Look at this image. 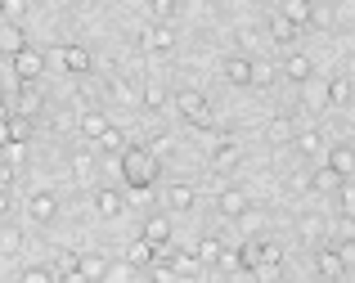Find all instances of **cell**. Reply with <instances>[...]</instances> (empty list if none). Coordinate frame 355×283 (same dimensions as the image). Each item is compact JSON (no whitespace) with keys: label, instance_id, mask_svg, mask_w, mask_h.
<instances>
[{"label":"cell","instance_id":"cell-17","mask_svg":"<svg viewBox=\"0 0 355 283\" xmlns=\"http://www.w3.org/2000/svg\"><path fill=\"white\" fill-rule=\"evenodd\" d=\"M77 270L86 279H95V283H104V275H108V261L99 257V252H86V257H77Z\"/></svg>","mask_w":355,"mask_h":283},{"label":"cell","instance_id":"cell-50","mask_svg":"<svg viewBox=\"0 0 355 283\" xmlns=\"http://www.w3.org/2000/svg\"><path fill=\"white\" fill-rule=\"evenodd\" d=\"M0 189H9V171H0Z\"/></svg>","mask_w":355,"mask_h":283},{"label":"cell","instance_id":"cell-25","mask_svg":"<svg viewBox=\"0 0 355 283\" xmlns=\"http://www.w3.org/2000/svg\"><path fill=\"white\" fill-rule=\"evenodd\" d=\"M239 144H220L216 153H211V171H230V166H239Z\"/></svg>","mask_w":355,"mask_h":283},{"label":"cell","instance_id":"cell-7","mask_svg":"<svg viewBox=\"0 0 355 283\" xmlns=\"http://www.w3.org/2000/svg\"><path fill=\"white\" fill-rule=\"evenodd\" d=\"M157 257H162V248H153V243H148L144 234H139V239L130 243V252H126V261H130L135 270H148V266H153Z\"/></svg>","mask_w":355,"mask_h":283},{"label":"cell","instance_id":"cell-18","mask_svg":"<svg viewBox=\"0 0 355 283\" xmlns=\"http://www.w3.org/2000/svg\"><path fill=\"white\" fill-rule=\"evenodd\" d=\"M297 32H302V27H293L284 14L270 18V41H275V45H293V41H297Z\"/></svg>","mask_w":355,"mask_h":283},{"label":"cell","instance_id":"cell-49","mask_svg":"<svg viewBox=\"0 0 355 283\" xmlns=\"http://www.w3.org/2000/svg\"><path fill=\"white\" fill-rule=\"evenodd\" d=\"M9 212V189H0V216Z\"/></svg>","mask_w":355,"mask_h":283},{"label":"cell","instance_id":"cell-10","mask_svg":"<svg viewBox=\"0 0 355 283\" xmlns=\"http://www.w3.org/2000/svg\"><path fill=\"white\" fill-rule=\"evenodd\" d=\"M216 212H220V216H230V221H239V216L248 212V194H243V189H220Z\"/></svg>","mask_w":355,"mask_h":283},{"label":"cell","instance_id":"cell-2","mask_svg":"<svg viewBox=\"0 0 355 283\" xmlns=\"http://www.w3.org/2000/svg\"><path fill=\"white\" fill-rule=\"evenodd\" d=\"M175 108H180V117L189 121V126H198V130L211 126V103H207L202 90H180L175 94Z\"/></svg>","mask_w":355,"mask_h":283},{"label":"cell","instance_id":"cell-41","mask_svg":"<svg viewBox=\"0 0 355 283\" xmlns=\"http://www.w3.org/2000/svg\"><path fill=\"white\" fill-rule=\"evenodd\" d=\"M216 270H225V275H239V270H243V261H239V252H220V261H216Z\"/></svg>","mask_w":355,"mask_h":283},{"label":"cell","instance_id":"cell-53","mask_svg":"<svg viewBox=\"0 0 355 283\" xmlns=\"http://www.w3.org/2000/svg\"><path fill=\"white\" fill-rule=\"evenodd\" d=\"M306 5H320V0H306Z\"/></svg>","mask_w":355,"mask_h":283},{"label":"cell","instance_id":"cell-12","mask_svg":"<svg viewBox=\"0 0 355 283\" xmlns=\"http://www.w3.org/2000/svg\"><path fill=\"white\" fill-rule=\"evenodd\" d=\"M95 207H99V216H108V221L126 216V198H121L117 189H99V194H95Z\"/></svg>","mask_w":355,"mask_h":283},{"label":"cell","instance_id":"cell-48","mask_svg":"<svg viewBox=\"0 0 355 283\" xmlns=\"http://www.w3.org/2000/svg\"><path fill=\"white\" fill-rule=\"evenodd\" d=\"M338 252H342V261H351V266H355V243H342Z\"/></svg>","mask_w":355,"mask_h":283},{"label":"cell","instance_id":"cell-20","mask_svg":"<svg viewBox=\"0 0 355 283\" xmlns=\"http://www.w3.org/2000/svg\"><path fill=\"white\" fill-rule=\"evenodd\" d=\"M266 139H270V144H288V139H297L293 117H275V121L266 126Z\"/></svg>","mask_w":355,"mask_h":283},{"label":"cell","instance_id":"cell-31","mask_svg":"<svg viewBox=\"0 0 355 283\" xmlns=\"http://www.w3.org/2000/svg\"><path fill=\"white\" fill-rule=\"evenodd\" d=\"M320 148H324V135H320V130H302V135H297V153H306V157H311V153H320Z\"/></svg>","mask_w":355,"mask_h":283},{"label":"cell","instance_id":"cell-1","mask_svg":"<svg viewBox=\"0 0 355 283\" xmlns=\"http://www.w3.org/2000/svg\"><path fill=\"white\" fill-rule=\"evenodd\" d=\"M157 171H162V162L153 157V148L126 144V153H121V180L135 189V194H144V189L157 180Z\"/></svg>","mask_w":355,"mask_h":283},{"label":"cell","instance_id":"cell-22","mask_svg":"<svg viewBox=\"0 0 355 283\" xmlns=\"http://www.w3.org/2000/svg\"><path fill=\"white\" fill-rule=\"evenodd\" d=\"M104 130H108V117H104V112H99V108L81 112V135H86V139H99V135H104Z\"/></svg>","mask_w":355,"mask_h":283},{"label":"cell","instance_id":"cell-45","mask_svg":"<svg viewBox=\"0 0 355 283\" xmlns=\"http://www.w3.org/2000/svg\"><path fill=\"white\" fill-rule=\"evenodd\" d=\"M252 275H257L261 283H275V279H279V266H257Z\"/></svg>","mask_w":355,"mask_h":283},{"label":"cell","instance_id":"cell-52","mask_svg":"<svg viewBox=\"0 0 355 283\" xmlns=\"http://www.w3.org/2000/svg\"><path fill=\"white\" fill-rule=\"evenodd\" d=\"M0 18H5V0H0Z\"/></svg>","mask_w":355,"mask_h":283},{"label":"cell","instance_id":"cell-36","mask_svg":"<svg viewBox=\"0 0 355 283\" xmlns=\"http://www.w3.org/2000/svg\"><path fill=\"white\" fill-rule=\"evenodd\" d=\"M270 81H275V63H252V86L266 90Z\"/></svg>","mask_w":355,"mask_h":283},{"label":"cell","instance_id":"cell-15","mask_svg":"<svg viewBox=\"0 0 355 283\" xmlns=\"http://www.w3.org/2000/svg\"><path fill=\"white\" fill-rule=\"evenodd\" d=\"M144 239L153 243V248H166V243H171V221H166V216H153V221H144Z\"/></svg>","mask_w":355,"mask_h":283},{"label":"cell","instance_id":"cell-9","mask_svg":"<svg viewBox=\"0 0 355 283\" xmlns=\"http://www.w3.org/2000/svg\"><path fill=\"white\" fill-rule=\"evenodd\" d=\"M14 112L18 117H36V112H41V90H36V81H23V86H18Z\"/></svg>","mask_w":355,"mask_h":283},{"label":"cell","instance_id":"cell-43","mask_svg":"<svg viewBox=\"0 0 355 283\" xmlns=\"http://www.w3.org/2000/svg\"><path fill=\"white\" fill-rule=\"evenodd\" d=\"M311 23H315V27H333V9L315 5V9H311Z\"/></svg>","mask_w":355,"mask_h":283},{"label":"cell","instance_id":"cell-33","mask_svg":"<svg viewBox=\"0 0 355 283\" xmlns=\"http://www.w3.org/2000/svg\"><path fill=\"white\" fill-rule=\"evenodd\" d=\"M239 261H243V270H257V266H261V243H257V239L243 243V248H239Z\"/></svg>","mask_w":355,"mask_h":283},{"label":"cell","instance_id":"cell-6","mask_svg":"<svg viewBox=\"0 0 355 283\" xmlns=\"http://www.w3.org/2000/svg\"><path fill=\"white\" fill-rule=\"evenodd\" d=\"M139 45H144V50H153V54H166V50H175V32L166 23H157V27H148V32L139 36Z\"/></svg>","mask_w":355,"mask_h":283},{"label":"cell","instance_id":"cell-51","mask_svg":"<svg viewBox=\"0 0 355 283\" xmlns=\"http://www.w3.org/2000/svg\"><path fill=\"white\" fill-rule=\"evenodd\" d=\"M0 99H5V81H0Z\"/></svg>","mask_w":355,"mask_h":283},{"label":"cell","instance_id":"cell-40","mask_svg":"<svg viewBox=\"0 0 355 283\" xmlns=\"http://www.w3.org/2000/svg\"><path fill=\"white\" fill-rule=\"evenodd\" d=\"M18 283H54V270L32 266V270H23V279H18Z\"/></svg>","mask_w":355,"mask_h":283},{"label":"cell","instance_id":"cell-8","mask_svg":"<svg viewBox=\"0 0 355 283\" xmlns=\"http://www.w3.org/2000/svg\"><path fill=\"white\" fill-rule=\"evenodd\" d=\"M54 212H59V198H54V194H32V198H27V216H32L36 225L54 221Z\"/></svg>","mask_w":355,"mask_h":283},{"label":"cell","instance_id":"cell-47","mask_svg":"<svg viewBox=\"0 0 355 283\" xmlns=\"http://www.w3.org/2000/svg\"><path fill=\"white\" fill-rule=\"evenodd\" d=\"M63 283H90V279L81 275V270H63Z\"/></svg>","mask_w":355,"mask_h":283},{"label":"cell","instance_id":"cell-16","mask_svg":"<svg viewBox=\"0 0 355 283\" xmlns=\"http://www.w3.org/2000/svg\"><path fill=\"white\" fill-rule=\"evenodd\" d=\"M311 72H315V63L306 59V54H288L284 59V77L288 81H311Z\"/></svg>","mask_w":355,"mask_h":283},{"label":"cell","instance_id":"cell-29","mask_svg":"<svg viewBox=\"0 0 355 283\" xmlns=\"http://www.w3.org/2000/svg\"><path fill=\"white\" fill-rule=\"evenodd\" d=\"M5 135L9 139H18V144H27V139H32V117H9V126H5Z\"/></svg>","mask_w":355,"mask_h":283},{"label":"cell","instance_id":"cell-23","mask_svg":"<svg viewBox=\"0 0 355 283\" xmlns=\"http://www.w3.org/2000/svg\"><path fill=\"white\" fill-rule=\"evenodd\" d=\"M166 207H171V212H189L193 207V189L189 185H171L166 189Z\"/></svg>","mask_w":355,"mask_h":283},{"label":"cell","instance_id":"cell-34","mask_svg":"<svg viewBox=\"0 0 355 283\" xmlns=\"http://www.w3.org/2000/svg\"><path fill=\"white\" fill-rule=\"evenodd\" d=\"M338 207H342V216H355V180H342V189H338Z\"/></svg>","mask_w":355,"mask_h":283},{"label":"cell","instance_id":"cell-3","mask_svg":"<svg viewBox=\"0 0 355 283\" xmlns=\"http://www.w3.org/2000/svg\"><path fill=\"white\" fill-rule=\"evenodd\" d=\"M9 63H14L18 81H36L41 77V50H32V45H23L18 54H9Z\"/></svg>","mask_w":355,"mask_h":283},{"label":"cell","instance_id":"cell-13","mask_svg":"<svg viewBox=\"0 0 355 283\" xmlns=\"http://www.w3.org/2000/svg\"><path fill=\"white\" fill-rule=\"evenodd\" d=\"M225 81L230 86H252V59H243V54H234V59H225Z\"/></svg>","mask_w":355,"mask_h":283},{"label":"cell","instance_id":"cell-19","mask_svg":"<svg viewBox=\"0 0 355 283\" xmlns=\"http://www.w3.org/2000/svg\"><path fill=\"white\" fill-rule=\"evenodd\" d=\"M311 9L315 5H306V0H284V9H279V14H284L293 27H311Z\"/></svg>","mask_w":355,"mask_h":283},{"label":"cell","instance_id":"cell-24","mask_svg":"<svg viewBox=\"0 0 355 283\" xmlns=\"http://www.w3.org/2000/svg\"><path fill=\"white\" fill-rule=\"evenodd\" d=\"M166 103V90L157 86V81H148V86H139V108H148V112H157Z\"/></svg>","mask_w":355,"mask_h":283},{"label":"cell","instance_id":"cell-30","mask_svg":"<svg viewBox=\"0 0 355 283\" xmlns=\"http://www.w3.org/2000/svg\"><path fill=\"white\" fill-rule=\"evenodd\" d=\"M99 148H104V153H117V157H121V153H126V135H121L117 126H108L104 135H99Z\"/></svg>","mask_w":355,"mask_h":283},{"label":"cell","instance_id":"cell-5","mask_svg":"<svg viewBox=\"0 0 355 283\" xmlns=\"http://www.w3.org/2000/svg\"><path fill=\"white\" fill-rule=\"evenodd\" d=\"M315 270H320L324 279H342V275H347V261H342L338 248H320V252H315Z\"/></svg>","mask_w":355,"mask_h":283},{"label":"cell","instance_id":"cell-21","mask_svg":"<svg viewBox=\"0 0 355 283\" xmlns=\"http://www.w3.org/2000/svg\"><path fill=\"white\" fill-rule=\"evenodd\" d=\"M311 189H315V194H338V189H342V175L333 171V166H320V171L311 175Z\"/></svg>","mask_w":355,"mask_h":283},{"label":"cell","instance_id":"cell-37","mask_svg":"<svg viewBox=\"0 0 355 283\" xmlns=\"http://www.w3.org/2000/svg\"><path fill=\"white\" fill-rule=\"evenodd\" d=\"M148 279L153 283H175V270L166 266V261H153V266H148Z\"/></svg>","mask_w":355,"mask_h":283},{"label":"cell","instance_id":"cell-44","mask_svg":"<svg viewBox=\"0 0 355 283\" xmlns=\"http://www.w3.org/2000/svg\"><path fill=\"white\" fill-rule=\"evenodd\" d=\"M23 14H27V0H5V18H14V23H18Z\"/></svg>","mask_w":355,"mask_h":283},{"label":"cell","instance_id":"cell-42","mask_svg":"<svg viewBox=\"0 0 355 283\" xmlns=\"http://www.w3.org/2000/svg\"><path fill=\"white\" fill-rule=\"evenodd\" d=\"M338 239L355 243V216H338Z\"/></svg>","mask_w":355,"mask_h":283},{"label":"cell","instance_id":"cell-27","mask_svg":"<svg viewBox=\"0 0 355 283\" xmlns=\"http://www.w3.org/2000/svg\"><path fill=\"white\" fill-rule=\"evenodd\" d=\"M220 252H225V243H220V239H211V234H207V239L198 243V252H193V257H198L202 266H216V261H220Z\"/></svg>","mask_w":355,"mask_h":283},{"label":"cell","instance_id":"cell-38","mask_svg":"<svg viewBox=\"0 0 355 283\" xmlns=\"http://www.w3.org/2000/svg\"><path fill=\"white\" fill-rule=\"evenodd\" d=\"M90 171H95V157H90V153H77V162H72V175H77V180H90Z\"/></svg>","mask_w":355,"mask_h":283},{"label":"cell","instance_id":"cell-35","mask_svg":"<svg viewBox=\"0 0 355 283\" xmlns=\"http://www.w3.org/2000/svg\"><path fill=\"white\" fill-rule=\"evenodd\" d=\"M0 148H5L9 166H23V157H27V144H18V139H0Z\"/></svg>","mask_w":355,"mask_h":283},{"label":"cell","instance_id":"cell-11","mask_svg":"<svg viewBox=\"0 0 355 283\" xmlns=\"http://www.w3.org/2000/svg\"><path fill=\"white\" fill-rule=\"evenodd\" d=\"M329 166L342 175V180H351V175H355V148L351 144H333L329 148Z\"/></svg>","mask_w":355,"mask_h":283},{"label":"cell","instance_id":"cell-4","mask_svg":"<svg viewBox=\"0 0 355 283\" xmlns=\"http://www.w3.org/2000/svg\"><path fill=\"white\" fill-rule=\"evenodd\" d=\"M54 59H59L68 72H77V77H86V72H90V50H86V45H63Z\"/></svg>","mask_w":355,"mask_h":283},{"label":"cell","instance_id":"cell-14","mask_svg":"<svg viewBox=\"0 0 355 283\" xmlns=\"http://www.w3.org/2000/svg\"><path fill=\"white\" fill-rule=\"evenodd\" d=\"M166 266L175 270V279H193L202 270V261L193 257V252H171V257H166Z\"/></svg>","mask_w":355,"mask_h":283},{"label":"cell","instance_id":"cell-32","mask_svg":"<svg viewBox=\"0 0 355 283\" xmlns=\"http://www.w3.org/2000/svg\"><path fill=\"white\" fill-rule=\"evenodd\" d=\"M23 45H27V41H23V27H18V23L0 32V50H5V54H18V50H23Z\"/></svg>","mask_w":355,"mask_h":283},{"label":"cell","instance_id":"cell-26","mask_svg":"<svg viewBox=\"0 0 355 283\" xmlns=\"http://www.w3.org/2000/svg\"><path fill=\"white\" fill-rule=\"evenodd\" d=\"M18 252H23V230L5 225V230H0V257H18Z\"/></svg>","mask_w":355,"mask_h":283},{"label":"cell","instance_id":"cell-46","mask_svg":"<svg viewBox=\"0 0 355 283\" xmlns=\"http://www.w3.org/2000/svg\"><path fill=\"white\" fill-rule=\"evenodd\" d=\"M9 117H14V108H9V99H0V130L9 126Z\"/></svg>","mask_w":355,"mask_h":283},{"label":"cell","instance_id":"cell-28","mask_svg":"<svg viewBox=\"0 0 355 283\" xmlns=\"http://www.w3.org/2000/svg\"><path fill=\"white\" fill-rule=\"evenodd\" d=\"M329 103H333V108H347V103H351V81L347 77L329 81Z\"/></svg>","mask_w":355,"mask_h":283},{"label":"cell","instance_id":"cell-39","mask_svg":"<svg viewBox=\"0 0 355 283\" xmlns=\"http://www.w3.org/2000/svg\"><path fill=\"white\" fill-rule=\"evenodd\" d=\"M175 9H180L175 0H153V18H157V23H171V18H175Z\"/></svg>","mask_w":355,"mask_h":283}]
</instances>
